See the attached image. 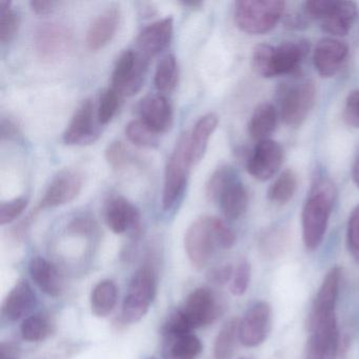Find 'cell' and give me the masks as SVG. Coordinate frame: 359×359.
Masks as SVG:
<instances>
[{
    "label": "cell",
    "mask_w": 359,
    "mask_h": 359,
    "mask_svg": "<svg viewBox=\"0 0 359 359\" xmlns=\"http://www.w3.org/2000/svg\"><path fill=\"white\" fill-rule=\"evenodd\" d=\"M51 321L43 315H31L22 321V337L27 341H43L51 334Z\"/></svg>",
    "instance_id": "33"
},
{
    "label": "cell",
    "mask_w": 359,
    "mask_h": 359,
    "mask_svg": "<svg viewBox=\"0 0 359 359\" xmlns=\"http://www.w3.org/2000/svg\"><path fill=\"white\" fill-rule=\"evenodd\" d=\"M344 121L346 125L359 128V89L351 92L344 104Z\"/></svg>",
    "instance_id": "44"
},
{
    "label": "cell",
    "mask_w": 359,
    "mask_h": 359,
    "mask_svg": "<svg viewBox=\"0 0 359 359\" xmlns=\"http://www.w3.org/2000/svg\"><path fill=\"white\" fill-rule=\"evenodd\" d=\"M239 359H254V358H250V357H241V358Z\"/></svg>",
    "instance_id": "52"
},
{
    "label": "cell",
    "mask_w": 359,
    "mask_h": 359,
    "mask_svg": "<svg viewBox=\"0 0 359 359\" xmlns=\"http://www.w3.org/2000/svg\"><path fill=\"white\" fill-rule=\"evenodd\" d=\"M287 238L280 229L266 231L259 239V249L266 258H276L287 249Z\"/></svg>",
    "instance_id": "36"
},
{
    "label": "cell",
    "mask_w": 359,
    "mask_h": 359,
    "mask_svg": "<svg viewBox=\"0 0 359 359\" xmlns=\"http://www.w3.org/2000/svg\"><path fill=\"white\" fill-rule=\"evenodd\" d=\"M285 4L279 0H241L235 3L237 27L250 35L270 32L280 20Z\"/></svg>",
    "instance_id": "4"
},
{
    "label": "cell",
    "mask_w": 359,
    "mask_h": 359,
    "mask_svg": "<svg viewBox=\"0 0 359 359\" xmlns=\"http://www.w3.org/2000/svg\"><path fill=\"white\" fill-rule=\"evenodd\" d=\"M1 18H0V41L10 43L15 37L20 28V18L8 1L1 3Z\"/></svg>",
    "instance_id": "37"
},
{
    "label": "cell",
    "mask_w": 359,
    "mask_h": 359,
    "mask_svg": "<svg viewBox=\"0 0 359 359\" xmlns=\"http://www.w3.org/2000/svg\"><path fill=\"white\" fill-rule=\"evenodd\" d=\"M140 121L157 134L165 133L173 125V109L163 94H150L138 104Z\"/></svg>",
    "instance_id": "16"
},
{
    "label": "cell",
    "mask_w": 359,
    "mask_h": 359,
    "mask_svg": "<svg viewBox=\"0 0 359 359\" xmlns=\"http://www.w3.org/2000/svg\"><path fill=\"white\" fill-rule=\"evenodd\" d=\"M107 226L115 234H123L140 229V214L137 208L123 197H114L106 207Z\"/></svg>",
    "instance_id": "19"
},
{
    "label": "cell",
    "mask_w": 359,
    "mask_h": 359,
    "mask_svg": "<svg viewBox=\"0 0 359 359\" xmlns=\"http://www.w3.org/2000/svg\"><path fill=\"white\" fill-rule=\"evenodd\" d=\"M178 312L189 329L193 331L213 323L219 316L220 304L211 290L198 287L189 294Z\"/></svg>",
    "instance_id": "11"
},
{
    "label": "cell",
    "mask_w": 359,
    "mask_h": 359,
    "mask_svg": "<svg viewBox=\"0 0 359 359\" xmlns=\"http://www.w3.org/2000/svg\"><path fill=\"white\" fill-rule=\"evenodd\" d=\"M69 229L74 234L87 235L92 232L93 224L89 218H77L70 224Z\"/></svg>",
    "instance_id": "47"
},
{
    "label": "cell",
    "mask_w": 359,
    "mask_h": 359,
    "mask_svg": "<svg viewBox=\"0 0 359 359\" xmlns=\"http://www.w3.org/2000/svg\"><path fill=\"white\" fill-rule=\"evenodd\" d=\"M28 207V199L25 197L13 199L0 205V224H11L18 219Z\"/></svg>",
    "instance_id": "41"
},
{
    "label": "cell",
    "mask_w": 359,
    "mask_h": 359,
    "mask_svg": "<svg viewBox=\"0 0 359 359\" xmlns=\"http://www.w3.org/2000/svg\"><path fill=\"white\" fill-rule=\"evenodd\" d=\"M236 243L234 231L220 218L203 216L195 220L184 236V248L191 264L203 269L216 250H229Z\"/></svg>",
    "instance_id": "1"
},
{
    "label": "cell",
    "mask_w": 359,
    "mask_h": 359,
    "mask_svg": "<svg viewBox=\"0 0 359 359\" xmlns=\"http://www.w3.org/2000/svg\"><path fill=\"white\" fill-rule=\"evenodd\" d=\"M149 62L150 60L133 50L123 52L113 71L111 79L113 89L121 96H132L137 93L144 85Z\"/></svg>",
    "instance_id": "8"
},
{
    "label": "cell",
    "mask_w": 359,
    "mask_h": 359,
    "mask_svg": "<svg viewBox=\"0 0 359 359\" xmlns=\"http://www.w3.org/2000/svg\"><path fill=\"white\" fill-rule=\"evenodd\" d=\"M277 111L271 104L258 106L250 118L248 132L252 140L262 142L269 140L277 125Z\"/></svg>",
    "instance_id": "28"
},
{
    "label": "cell",
    "mask_w": 359,
    "mask_h": 359,
    "mask_svg": "<svg viewBox=\"0 0 359 359\" xmlns=\"http://www.w3.org/2000/svg\"><path fill=\"white\" fill-rule=\"evenodd\" d=\"M121 20V10L117 6H111L95 18L86 37L88 48L98 51L106 47L116 34Z\"/></svg>",
    "instance_id": "20"
},
{
    "label": "cell",
    "mask_w": 359,
    "mask_h": 359,
    "mask_svg": "<svg viewBox=\"0 0 359 359\" xmlns=\"http://www.w3.org/2000/svg\"><path fill=\"white\" fill-rule=\"evenodd\" d=\"M149 359H156V358H155V357H150V358H149Z\"/></svg>",
    "instance_id": "53"
},
{
    "label": "cell",
    "mask_w": 359,
    "mask_h": 359,
    "mask_svg": "<svg viewBox=\"0 0 359 359\" xmlns=\"http://www.w3.org/2000/svg\"><path fill=\"white\" fill-rule=\"evenodd\" d=\"M352 177L357 188H359V157L353 165Z\"/></svg>",
    "instance_id": "50"
},
{
    "label": "cell",
    "mask_w": 359,
    "mask_h": 359,
    "mask_svg": "<svg viewBox=\"0 0 359 359\" xmlns=\"http://www.w3.org/2000/svg\"><path fill=\"white\" fill-rule=\"evenodd\" d=\"M184 5L187 7H191L192 9H197V8L203 6V3L201 1H187V3H184Z\"/></svg>",
    "instance_id": "51"
},
{
    "label": "cell",
    "mask_w": 359,
    "mask_h": 359,
    "mask_svg": "<svg viewBox=\"0 0 359 359\" xmlns=\"http://www.w3.org/2000/svg\"><path fill=\"white\" fill-rule=\"evenodd\" d=\"M163 359H195L203 352V344L190 333L163 334Z\"/></svg>",
    "instance_id": "24"
},
{
    "label": "cell",
    "mask_w": 359,
    "mask_h": 359,
    "mask_svg": "<svg viewBox=\"0 0 359 359\" xmlns=\"http://www.w3.org/2000/svg\"><path fill=\"white\" fill-rule=\"evenodd\" d=\"M35 50L43 62H55L68 55L73 47L70 29L60 22H47L37 29Z\"/></svg>",
    "instance_id": "10"
},
{
    "label": "cell",
    "mask_w": 359,
    "mask_h": 359,
    "mask_svg": "<svg viewBox=\"0 0 359 359\" xmlns=\"http://www.w3.org/2000/svg\"><path fill=\"white\" fill-rule=\"evenodd\" d=\"M273 312L270 304L258 302L239 320V341L248 348L260 346L272 330Z\"/></svg>",
    "instance_id": "12"
},
{
    "label": "cell",
    "mask_w": 359,
    "mask_h": 359,
    "mask_svg": "<svg viewBox=\"0 0 359 359\" xmlns=\"http://www.w3.org/2000/svg\"><path fill=\"white\" fill-rule=\"evenodd\" d=\"M106 159L113 169H123L129 161V153L121 142H113L106 150Z\"/></svg>",
    "instance_id": "42"
},
{
    "label": "cell",
    "mask_w": 359,
    "mask_h": 359,
    "mask_svg": "<svg viewBox=\"0 0 359 359\" xmlns=\"http://www.w3.org/2000/svg\"><path fill=\"white\" fill-rule=\"evenodd\" d=\"M156 291V274L153 268L146 264L138 269L134 273L128 293L123 298L121 319L126 323L142 320L154 302Z\"/></svg>",
    "instance_id": "6"
},
{
    "label": "cell",
    "mask_w": 359,
    "mask_h": 359,
    "mask_svg": "<svg viewBox=\"0 0 359 359\" xmlns=\"http://www.w3.org/2000/svg\"><path fill=\"white\" fill-rule=\"evenodd\" d=\"M121 94L110 88L100 96V106L97 110V119L100 125H107L112 121L118 110Z\"/></svg>",
    "instance_id": "38"
},
{
    "label": "cell",
    "mask_w": 359,
    "mask_h": 359,
    "mask_svg": "<svg viewBox=\"0 0 359 359\" xmlns=\"http://www.w3.org/2000/svg\"><path fill=\"white\" fill-rule=\"evenodd\" d=\"M191 165H193L190 150V134L184 133L176 142L171 156L165 167L163 184V205L165 211H170L182 199L186 190Z\"/></svg>",
    "instance_id": "5"
},
{
    "label": "cell",
    "mask_w": 359,
    "mask_h": 359,
    "mask_svg": "<svg viewBox=\"0 0 359 359\" xmlns=\"http://www.w3.org/2000/svg\"><path fill=\"white\" fill-rule=\"evenodd\" d=\"M178 76H180V71H178L177 60L175 56L168 54L158 62L156 72H155V88L159 94L173 92L177 86Z\"/></svg>",
    "instance_id": "31"
},
{
    "label": "cell",
    "mask_w": 359,
    "mask_h": 359,
    "mask_svg": "<svg viewBox=\"0 0 359 359\" xmlns=\"http://www.w3.org/2000/svg\"><path fill=\"white\" fill-rule=\"evenodd\" d=\"M98 137L100 131L94 121L93 102L85 100L73 115L62 140L68 146H87L95 142Z\"/></svg>",
    "instance_id": "15"
},
{
    "label": "cell",
    "mask_w": 359,
    "mask_h": 359,
    "mask_svg": "<svg viewBox=\"0 0 359 359\" xmlns=\"http://www.w3.org/2000/svg\"><path fill=\"white\" fill-rule=\"evenodd\" d=\"M297 189V175L293 170H285L268 191V198L277 205H285L293 198Z\"/></svg>",
    "instance_id": "32"
},
{
    "label": "cell",
    "mask_w": 359,
    "mask_h": 359,
    "mask_svg": "<svg viewBox=\"0 0 359 359\" xmlns=\"http://www.w3.org/2000/svg\"><path fill=\"white\" fill-rule=\"evenodd\" d=\"M335 196V187L327 178H318L313 184L302 213V239L308 251L323 243Z\"/></svg>",
    "instance_id": "2"
},
{
    "label": "cell",
    "mask_w": 359,
    "mask_h": 359,
    "mask_svg": "<svg viewBox=\"0 0 359 359\" xmlns=\"http://www.w3.org/2000/svg\"><path fill=\"white\" fill-rule=\"evenodd\" d=\"M309 51L310 43L306 41L285 43L278 47L259 45L254 49L252 67L264 79L291 74L297 70Z\"/></svg>",
    "instance_id": "3"
},
{
    "label": "cell",
    "mask_w": 359,
    "mask_h": 359,
    "mask_svg": "<svg viewBox=\"0 0 359 359\" xmlns=\"http://www.w3.org/2000/svg\"><path fill=\"white\" fill-rule=\"evenodd\" d=\"M341 276L342 270L340 266H333L325 274L313 302L311 317L336 313Z\"/></svg>",
    "instance_id": "22"
},
{
    "label": "cell",
    "mask_w": 359,
    "mask_h": 359,
    "mask_svg": "<svg viewBox=\"0 0 359 359\" xmlns=\"http://www.w3.org/2000/svg\"><path fill=\"white\" fill-rule=\"evenodd\" d=\"M218 125V117L214 113L203 115L198 119L190 134V150L193 165L198 163L205 156L208 144Z\"/></svg>",
    "instance_id": "26"
},
{
    "label": "cell",
    "mask_w": 359,
    "mask_h": 359,
    "mask_svg": "<svg viewBox=\"0 0 359 359\" xmlns=\"http://www.w3.org/2000/svg\"><path fill=\"white\" fill-rule=\"evenodd\" d=\"M346 245L348 253L359 262V205L353 210L346 226Z\"/></svg>",
    "instance_id": "40"
},
{
    "label": "cell",
    "mask_w": 359,
    "mask_h": 359,
    "mask_svg": "<svg viewBox=\"0 0 359 359\" xmlns=\"http://www.w3.org/2000/svg\"><path fill=\"white\" fill-rule=\"evenodd\" d=\"M55 1H47V0H32L30 3L31 9L37 15H48L55 9Z\"/></svg>",
    "instance_id": "46"
},
{
    "label": "cell",
    "mask_w": 359,
    "mask_h": 359,
    "mask_svg": "<svg viewBox=\"0 0 359 359\" xmlns=\"http://www.w3.org/2000/svg\"><path fill=\"white\" fill-rule=\"evenodd\" d=\"M238 180L234 168L230 165H224L214 172L213 175L208 180L205 186V194L212 201H218L222 193L226 190L229 184Z\"/></svg>",
    "instance_id": "35"
},
{
    "label": "cell",
    "mask_w": 359,
    "mask_h": 359,
    "mask_svg": "<svg viewBox=\"0 0 359 359\" xmlns=\"http://www.w3.org/2000/svg\"><path fill=\"white\" fill-rule=\"evenodd\" d=\"M239 320L241 319L237 317L231 318L218 332L214 342V359H230L232 357L237 339L239 340Z\"/></svg>",
    "instance_id": "30"
},
{
    "label": "cell",
    "mask_w": 359,
    "mask_h": 359,
    "mask_svg": "<svg viewBox=\"0 0 359 359\" xmlns=\"http://www.w3.org/2000/svg\"><path fill=\"white\" fill-rule=\"evenodd\" d=\"M218 203L226 219H238L247 211L249 203L247 190L239 180H235L222 193Z\"/></svg>",
    "instance_id": "27"
},
{
    "label": "cell",
    "mask_w": 359,
    "mask_h": 359,
    "mask_svg": "<svg viewBox=\"0 0 359 359\" xmlns=\"http://www.w3.org/2000/svg\"><path fill=\"white\" fill-rule=\"evenodd\" d=\"M118 298V290L114 281L104 279L100 281L91 294V309L97 317H107L114 311Z\"/></svg>",
    "instance_id": "29"
},
{
    "label": "cell",
    "mask_w": 359,
    "mask_h": 359,
    "mask_svg": "<svg viewBox=\"0 0 359 359\" xmlns=\"http://www.w3.org/2000/svg\"><path fill=\"white\" fill-rule=\"evenodd\" d=\"M310 331L306 359H337L340 335L336 313L310 317Z\"/></svg>",
    "instance_id": "7"
},
{
    "label": "cell",
    "mask_w": 359,
    "mask_h": 359,
    "mask_svg": "<svg viewBox=\"0 0 359 359\" xmlns=\"http://www.w3.org/2000/svg\"><path fill=\"white\" fill-rule=\"evenodd\" d=\"M346 43L335 39H323L317 43L313 54L315 69L325 79L335 76L348 56Z\"/></svg>",
    "instance_id": "17"
},
{
    "label": "cell",
    "mask_w": 359,
    "mask_h": 359,
    "mask_svg": "<svg viewBox=\"0 0 359 359\" xmlns=\"http://www.w3.org/2000/svg\"><path fill=\"white\" fill-rule=\"evenodd\" d=\"M126 135L132 144L140 148H156L159 144V134L153 131L140 119L128 123L126 127Z\"/></svg>",
    "instance_id": "34"
},
{
    "label": "cell",
    "mask_w": 359,
    "mask_h": 359,
    "mask_svg": "<svg viewBox=\"0 0 359 359\" xmlns=\"http://www.w3.org/2000/svg\"><path fill=\"white\" fill-rule=\"evenodd\" d=\"M233 273H234V268L231 264H224L210 270L207 274V278L214 285H224L232 280Z\"/></svg>",
    "instance_id": "45"
},
{
    "label": "cell",
    "mask_w": 359,
    "mask_h": 359,
    "mask_svg": "<svg viewBox=\"0 0 359 359\" xmlns=\"http://www.w3.org/2000/svg\"><path fill=\"white\" fill-rule=\"evenodd\" d=\"M334 0H309L304 4V15L309 20H321L333 6Z\"/></svg>",
    "instance_id": "43"
},
{
    "label": "cell",
    "mask_w": 359,
    "mask_h": 359,
    "mask_svg": "<svg viewBox=\"0 0 359 359\" xmlns=\"http://www.w3.org/2000/svg\"><path fill=\"white\" fill-rule=\"evenodd\" d=\"M36 306V295L26 279H18L8 293L1 313L10 321H18L28 315Z\"/></svg>",
    "instance_id": "21"
},
{
    "label": "cell",
    "mask_w": 359,
    "mask_h": 359,
    "mask_svg": "<svg viewBox=\"0 0 359 359\" xmlns=\"http://www.w3.org/2000/svg\"><path fill=\"white\" fill-rule=\"evenodd\" d=\"M316 89L310 81L295 83L283 91L280 100V117L290 127H299L308 118L315 104Z\"/></svg>",
    "instance_id": "9"
},
{
    "label": "cell",
    "mask_w": 359,
    "mask_h": 359,
    "mask_svg": "<svg viewBox=\"0 0 359 359\" xmlns=\"http://www.w3.org/2000/svg\"><path fill=\"white\" fill-rule=\"evenodd\" d=\"M357 7L353 1L334 0L327 15L320 20L323 31L334 36H344L356 20Z\"/></svg>",
    "instance_id": "23"
},
{
    "label": "cell",
    "mask_w": 359,
    "mask_h": 359,
    "mask_svg": "<svg viewBox=\"0 0 359 359\" xmlns=\"http://www.w3.org/2000/svg\"><path fill=\"white\" fill-rule=\"evenodd\" d=\"M83 176L75 170H62L52 180L39 208H56L74 201L83 189Z\"/></svg>",
    "instance_id": "14"
},
{
    "label": "cell",
    "mask_w": 359,
    "mask_h": 359,
    "mask_svg": "<svg viewBox=\"0 0 359 359\" xmlns=\"http://www.w3.org/2000/svg\"><path fill=\"white\" fill-rule=\"evenodd\" d=\"M0 359H18L15 346L13 344L3 342L0 346Z\"/></svg>",
    "instance_id": "49"
},
{
    "label": "cell",
    "mask_w": 359,
    "mask_h": 359,
    "mask_svg": "<svg viewBox=\"0 0 359 359\" xmlns=\"http://www.w3.org/2000/svg\"><path fill=\"white\" fill-rule=\"evenodd\" d=\"M251 264L248 260L243 259L238 262L230 283V291L233 295L243 296L247 292L251 281Z\"/></svg>",
    "instance_id": "39"
},
{
    "label": "cell",
    "mask_w": 359,
    "mask_h": 359,
    "mask_svg": "<svg viewBox=\"0 0 359 359\" xmlns=\"http://www.w3.org/2000/svg\"><path fill=\"white\" fill-rule=\"evenodd\" d=\"M173 18H167L153 22L144 29L137 37L138 53L151 60L163 52L173 37Z\"/></svg>",
    "instance_id": "18"
},
{
    "label": "cell",
    "mask_w": 359,
    "mask_h": 359,
    "mask_svg": "<svg viewBox=\"0 0 359 359\" xmlns=\"http://www.w3.org/2000/svg\"><path fill=\"white\" fill-rule=\"evenodd\" d=\"M20 136V129L18 126L11 121H1V137L3 140H18Z\"/></svg>",
    "instance_id": "48"
},
{
    "label": "cell",
    "mask_w": 359,
    "mask_h": 359,
    "mask_svg": "<svg viewBox=\"0 0 359 359\" xmlns=\"http://www.w3.org/2000/svg\"><path fill=\"white\" fill-rule=\"evenodd\" d=\"M283 161V150L274 140L258 142L248 159L247 170L250 175L260 182L272 178L280 169Z\"/></svg>",
    "instance_id": "13"
},
{
    "label": "cell",
    "mask_w": 359,
    "mask_h": 359,
    "mask_svg": "<svg viewBox=\"0 0 359 359\" xmlns=\"http://www.w3.org/2000/svg\"><path fill=\"white\" fill-rule=\"evenodd\" d=\"M31 278L35 285L51 297H57L62 291V281L57 268L41 256L31 259L29 264Z\"/></svg>",
    "instance_id": "25"
}]
</instances>
